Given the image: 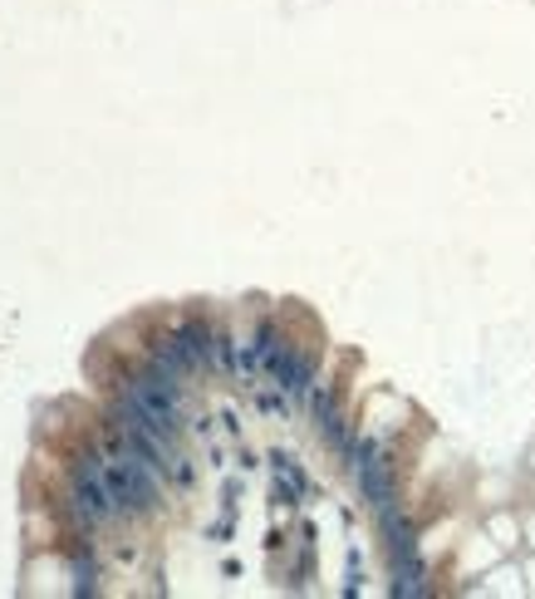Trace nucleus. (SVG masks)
Wrapping results in <instances>:
<instances>
[{
	"instance_id": "nucleus-1",
	"label": "nucleus",
	"mask_w": 535,
	"mask_h": 599,
	"mask_svg": "<svg viewBox=\"0 0 535 599\" xmlns=\"http://www.w3.org/2000/svg\"><path fill=\"white\" fill-rule=\"evenodd\" d=\"M75 517L83 525H109L113 517H123L119 511V501H113V487H109V477H103V462H99V452H89V457H79V467H75Z\"/></svg>"
}]
</instances>
